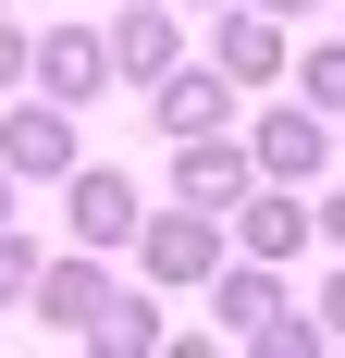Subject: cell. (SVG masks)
Here are the masks:
<instances>
[{
    "instance_id": "obj_1",
    "label": "cell",
    "mask_w": 345,
    "mask_h": 358,
    "mask_svg": "<svg viewBox=\"0 0 345 358\" xmlns=\"http://www.w3.org/2000/svg\"><path fill=\"white\" fill-rule=\"evenodd\" d=\"M222 259H235V222H210L198 198H172V210L136 222V272H148V285H210Z\"/></svg>"
},
{
    "instance_id": "obj_2",
    "label": "cell",
    "mask_w": 345,
    "mask_h": 358,
    "mask_svg": "<svg viewBox=\"0 0 345 358\" xmlns=\"http://www.w3.org/2000/svg\"><path fill=\"white\" fill-rule=\"evenodd\" d=\"M62 210H74V248H136V222H148V198H136V173H111V161H74L62 173Z\"/></svg>"
},
{
    "instance_id": "obj_3",
    "label": "cell",
    "mask_w": 345,
    "mask_h": 358,
    "mask_svg": "<svg viewBox=\"0 0 345 358\" xmlns=\"http://www.w3.org/2000/svg\"><path fill=\"white\" fill-rule=\"evenodd\" d=\"M0 161H13V185H62V173H74V111L37 99V87H13V111H0Z\"/></svg>"
},
{
    "instance_id": "obj_4",
    "label": "cell",
    "mask_w": 345,
    "mask_h": 358,
    "mask_svg": "<svg viewBox=\"0 0 345 358\" xmlns=\"http://www.w3.org/2000/svg\"><path fill=\"white\" fill-rule=\"evenodd\" d=\"M25 309H37V334H62V346H87V322L111 309V272H99V248H74V259H37Z\"/></svg>"
},
{
    "instance_id": "obj_5",
    "label": "cell",
    "mask_w": 345,
    "mask_h": 358,
    "mask_svg": "<svg viewBox=\"0 0 345 358\" xmlns=\"http://www.w3.org/2000/svg\"><path fill=\"white\" fill-rule=\"evenodd\" d=\"M25 87L37 99H62V111H87L111 87V25H50L37 37V62H25Z\"/></svg>"
},
{
    "instance_id": "obj_6",
    "label": "cell",
    "mask_w": 345,
    "mask_h": 358,
    "mask_svg": "<svg viewBox=\"0 0 345 358\" xmlns=\"http://www.w3.org/2000/svg\"><path fill=\"white\" fill-rule=\"evenodd\" d=\"M148 124H161V136H222V124H235V74L222 62H172L161 87H148Z\"/></svg>"
},
{
    "instance_id": "obj_7",
    "label": "cell",
    "mask_w": 345,
    "mask_h": 358,
    "mask_svg": "<svg viewBox=\"0 0 345 358\" xmlns=\"http://www.w3.org/2000/svg\"><path fill=\"white\" fill-rule=\"evenodd\" d=\"M210 62L235 74V87H284V74H296V50H284V13H259V0H222V25H210Z\"/></svg>"
},
{
    "instance_id": "obj_8",
    "label": "cell",
    "mask_w": 345,
    "mask_h": 358,
    "mask_svg": "<svg viewBox=\"0 0 345 358\" xmlns=\"http://www.w3.org/2000/svg\"><path fill=\"white\" fill-rule=\"evenodd\" d=\"M247 161L272 185H309L321 161H333V111H259V124H247Z\"/></svg>"
},
{
    "instance_id": "obj_9",
    "label": "cell",
    "mask_w": 345,
    "mask_h": 358,
    "mask_svg": "<svg viewBox=\"0 0 345 358\" xmlns=\"http://www.w3.org/2000/svg\"><path fill=\"white\" fill-rule=\"evenodd\" d=\"M309 235H321V210L296 198V185H272V173H259V185L235 198V248H247V259H296Z\"/></svg>"
},
{
    "instance_id": "obj_10",
    "label": "cell",
    "mask_w": 345,
    "mask_h": 358,
    "mask_svg": "<svg viewBox=\"0 0 345 358\" xmlns=\"http://www.w3.org/2000/svg\"><path fill=\"white\" fill-rule=\"evenodd\" d=\"M247 185H259V161H247L235 136H172V198H198V210H235Z\"/></svg>"
},
{
    "instance_id": "obj_11",
    "label": "cell",
    "mask_w": 345,
    "mask_h": 358,
    "mask_svg": "<svg viewBox=\"0 0 345 358\" xmlns=\"http://www.w3.org/2000/svg\"><path fill=\"white\" fill-rule=\"evenodd\" d=\"M185 62V50H172V13H111V74H124V87H161V74Z\"/></svg>"
},
{
    "instance_id": "obj_12",
    "label": "cell",
    "mask_w": 345,
    "mask_h": 358,
    "mask_svg": "<svg viewBox=\"0 0 345 358\" xmlns=\"http://www.w3.org/2000/svg\"><path fill=\"white\" fill-rule=\"evenodd\" d=\"M87 346H111V358H148V346H172V334H161V309H148V296H124V285H111V309L87 322Z\"/></svg>"
},
{
    "instance_id": "obj_13",
    "label": "cell",
    "mask_w": 345,
    "mask_h": 358,
    "mask_svg": "<svg viewBox=\"0 0 345 358\" xmlns=\"http://www.w3.org/2000/svg\"><path fill=\"white\" fill-rule=\"evenodd\" d=\"M247 346H259V358H309V346H333V334H321V309H296V296H284V309L247 334Z\"/></svg>"
},
{
    "instance_id": "obj_14",
    "label": "cell",
    "mask_w": 345,
    "mask_h": 358,
    "mask_svg": "<svg viewBox=\"0 0 345 358\" xmlns=\"http://www.w3.org/2000/svg\"><path fill=\"white\" fill-rule=\"evenodd\" d=\"M296 87H309V111H333V124H345V37H333V50H309V62H296Z\"/></svg>"
},
{
    "instance_id": "obj_15",
    "label": "cell",
    "mask_w": 345,
    "mask_h": 358,
    "mask_svg": "<svg viewBox=\"0 0 345 358\" xmlns=\"http://www.w3.org/2000/svg\"><path fill=\"white\" fill-rule=\"evenodd\" d=\"M37 285V248H25V222H0V309Z\"/></svg>"
},
{
    "instance_id": "obj_16",
    "label": "cell",
    "mask_w": 345,
    "mask_h": 358,
    "mask_svg": "<svg viewBox=\"0 0 345 358\" xmlns=\"http://www.w3.org/2000/svg\"><path fill=\"white\" fill-rule=\"evenodd\" d=\"M25 62H37V37L13 25V13H0V99H13V87H25Z\"/></svg>"
},
{
    "instance_id": "obj_17",
    "label": "cell",
    "mask_w": 345,
    "mask_h": 358,
    "mask_svg": "<svg viewBox=\"0 0 345 358\" xmlns=\"http://www.w3.org/2000/svg\"><path fill=\"white\" fill-rule=\"evenodd\" d=\"M321 334H333V346H345V272H333V285H321Z\"/></svg>"
},
{
    "instance_id": "obj_18",
    "label": "cell",
    "mask_w": 345,
    "mask_h": 358,
    "mask_svg": "<svg viewBox=\"0 0 345 358\" xmlns=\"http://www.w3.org/2000/svg\"><path fill=\"white\" fill-rule=\"evenodd\" d=\"M321 235H333V248H345V185H333V198H321Z\"/></svg>"
},
{
    "instance_id": "obj_19",
    "label": "cell",
    "mask_w": 345,
    "mask_h": 358,
    "mask_svg": "<svg viewBox=\"0 0 345 358\" xmlns=\"http://www.w3.org/2000/svg\"><path fill=\"white\" fill-rule=\"evenodd\" d=\"M0 222H13V161H0Z\"/></svg>"
},
{
    "instance_id": "obj_20",
    "label": "cell",
    "mask_w": 345,
    "mask_h": 358,
    "mask_svg": "<svg viewBox=\"0 0 345 358\" xmlns=\"http://www.w3.org/2000/svg\"><path fill=\"white\" fill-rule=\"evenodd\" d=\"M259 13H321V0H259Z\"/></svg>"
},
{
    "instance_id": "obj_21",
    "label": "cell",
    "mask_w": 345,
    "mask_h": 358,
    "mask_svg": "<svg viewBox=\"0 0 345 358\" xmlns=\"http://www.w3.org/2000/svg\"><path fill=\"white\" fill-rule=\"evenodd\" d=\"M198 13H222V0H198Z\"/></svg>"
},
{
    "instance_id": "obj_22",
    "label": "cell",
    "mask_w": 345,
    "mask_h": 358,
    "mask_svg": "<svg viewBox=\"0 0 345 358\" xmlns=\"http://www.w3.org/2000/svg\"><path fill=\"white\" fill-rule=\"evenodd\" d=\"M333 148H345V124H333Z\"/></svg>"
},
{
    "instance_id": "obj_23",
    "label": "cell",
    "mask_w": 345,
    "mask_h": 358,
    "mask_svg": "<svg viewBox=\"0 0 345 358\" xmlns=\"http://www.w3.org/2000/svg\"><path fill=\"white\" fill-rule=\"evenodd\" d=\"M0 13H13V0H0Z\"/></svg>"
}]
</instances>
